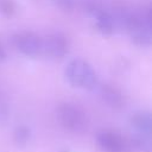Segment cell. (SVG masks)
Returning <instances> with one entry per match:
<instances>
[{
    "mask_svg": "<svg viewBox=\"0 0 152 152\" xmlns=\"http://www.w3.org/2000/svg\"><path fill=\"white\" fill-rule=\"evenodd\" d=\"M66 81L75 88L93 90L97 87V76L89 63L83 59L70 61L64 70Z\"/></svg>",
    "mask_w": 152,
    "mask_h": 152,
    "instance_id": "cell-1",
    "label": "cell"
},
{
    "mask_svg": "<svg viewBox=\"0 0 152 152\" xmlns=\"http://www.w3.org/2000/svg\"><path fill=\"white\" fill-rule=\"evenodd\" d=\"M57 119L65 129L74 133H82L88 127L87 114L74 103H61L57 108Z\"/></svg>",
    "mask_w": 152,
    "mask_h": 152,
    "instance_id": "cell-2",
    "label": "cell"
},
{
    "mask_svg": "<svg viewBox=\"0 0 152 152\" xmlns=\"http://www.w3.org/2000/svg\"><path fill=\"white\" fill-rule=\"evenodd\" d=\"M12 42L13 45L17 48V50L25 56L36 57L42 53L43 39L33 32H28V31L19 32L13 36Z\"/></svg>",
    "mask_w": 152,
    "mask_h": 152,
    "instance_id": "cell-3",
    "label": "cell"
},
{
    "mask_svg": "<svg viewBox=\"0 0 152 152\" xmlns=\"http://www.w3.org/2000/svg\"><path fill=\"white\" fill-rule=\"evenodd\" d=\"M69 51L68 38L61 32H53L43 40L42 52L53 58H62Z\"/></svg>",
    "mask_w": 152,
    "mask_h": 152,
    "instance_id": "cell-4",
    "label": "cell"
},
{
    "mask_svg": "<svg viewBox=\"0 0 152 152\" xmlns=\"http://www.w3.org/2000/svg\"><path fill=\"white\" fill-rule=\"evenodd\" d=\"M97 144L104 152H125L126 142L124 138L113 131H101L96 135Z\"/></svg>",
    "mask_w": 152,
    "mask_h": 152,
    "instance_id": "cell-5",
    "label": "cell"
},
{
    "mask_svg": "<svg viewBox=\"0 0 152 152\" xmlns=\"http://www.w3.org/2000/svg\"><path fill=\"white\" fill-rule=\"evenodd\" d=\"M100 96L103 102L107 103L113 109H120L125 106V99L122 93L114 86L102 84L100 87Z\"/></svg>",
    "mask_w": 152,
    "mask_h": 152,
    "instance_id": "cell-6",
    "label": "cell"
},
{
    "mask_svg": "<svg viewBox=\"0 0 152 152\" xmlns=\"http://www.w3.org/2000/svg\"><path fill=\"white\" fill-rule=\"evenodd\" d=\"M131 125L134 127V129L138 133L150 134L152 131V116L150 112L147 110H140L132 115L131 118Z\"/></svg>",
    "mask_w": 152,
    "mask_h": 152,
    "instance_id": "cell-7",
    "label": "cell"
},
{
    "mask_svg": "<svg viewBox=\"0 0 152 152\" xmlns=\"http://www.w3.org/2000/svg\"><path fill=\"white\" fill-rule=\"evenodd\" d=\"M95 25L99 32H101L102 34H112L114 32V20L110 15L109 12L107 11H101L99 14L95 15Z\"/></svg>",
    "mask_w": 152,
    "mask_h": 152,
    "instance_id": "cell-8",
    "label": "cell"
},
{
    "mask_svg": "<svg viewBox=\"0 0 152 152\" xmlns=\"http://www.w3.org/2000/svg\"><path fill=\"white\" fill-rule=\"evenodd\" d=\"M30 137H31V132L28 129L27 126H18L14 131V134H13V139H14V142L18 147L23 148L27 145L28 140H30Z\"/></svg>",
    "mask_w": 152,
    "mask_h": 152,
    "instance_id": "cell-9",
    "label": "cell"
},
{
    "mask_svg": "<svg viewBox=\"0 0 152 152\" xmlns=\"http://www.w3.org/2000/svg\"><path fill=\"white\" fill-rule=\"evenodd\" d=\"M132 139L139 150H141L144 152H151L152 151V144H151V135L150 134H144V133L137 132Z\"/></svg>",
    "mask_w": 152,
    "mask_h": 152,
    "instance_id": "cell-10",
    "label": "cell"
},
{
    "mask_svg": "<svg viewBox=\"0 0 152 152\" xmlns=\"http://www.w3.org/2000/svg\"><path fill=\"white\" fill-rule=\"evenodd\" d=\"M81 7L89 14L91 15H96L99 14L101 11H103L102 8V2L101 0H78Z\"/></svg>",
    "mask_w": 152,
    "mask_h": 152,
    "instance_id": "cell-11",
    "label": "cell"
},
{
    "mask_svg": "<svg viewBox=\"0 0 152 152\" xmlns=\"http://www.w3.org/2000/svg\"><path fill=\"white\" fill-rule=\"evenodd\" d=\"M0 11L6 15H11L14 12L13 1L12 0H0Z\"/></svg>",
    "mask_w": 152,
    "mask_h": 152,
    "instance_id": "cell-12",
    "label": "cell"
},
{
    "mask_svg": "<svg viewBox=\"0 0 152 152\" xmlns=\"http://www.w3.org/2000/svg\"><path fill=\"white\" fill-rule=\"evenodd\" d=\"M55 2L65 12H70L74 8L75 1L74 0H55Z\"/></svg>",
    "mask_w": 152,
    "mask_h": 152,
    "instance_id": "cell-13",
    "label": "cell"
},
{
    "mask_svg": "<svg viewBox=\"0 0 152 152\" xmlns=\"http://www.w3.org/2000/svg\"><path fill=\"white\" fill-rule=\"evenodd\" d=\"M5 57H6V52H5L4 48H2V45L0 44V61L5 59Z\"/></svg>",
    "mask_w": 152,
    "mask_h": 152,
    "instance_id": "cell-14",
    "label": "cell"
},
{
    "mask_svg": "<svg viewBox=\"0 0 152 152\" xmlns=\"http://www.w3.org/2000/svg\"><path fill=\"white\" fill-rule=\"evenodd\" d=\"M62 152H69V151H68V150H65V151H62Z\"/></svg>",
    "mask_w": 152,
    "mask_h": 152,
    "instance_id": "cell-15",
    "label": "cell"
}]
</instances>
